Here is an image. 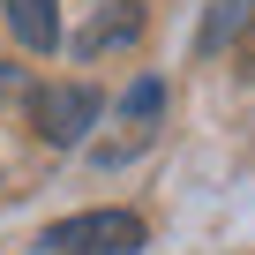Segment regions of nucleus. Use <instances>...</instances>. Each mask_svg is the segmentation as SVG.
<instances>
[{
	"label": "nucleus",
	"mask_w": 255,
	"mask_h": 255,
	"mask_svg": "<svg viewBox=\"0 0 255 255\" xmlns=\"http://www.w3.org/2000/svg\"><path fill=\"white\" fill-rule=\"evenodd\" d=\"M38 248L45 255H135L143 248V218L135 210H83V218L45 225Z\"/></svg>",
	"instance_id": "obj_1"
},
{
	"label": "nucleus",
	"mask_w": 255,
	"mask_h": 255,
	"mask_svg": "<svg viewBox=\"0 0 255 255\" xmlns=\"http://www.w3.org/2000/svg\"><path fill=\"white\" fill-rule=\"evenodd\" d=\"M98 113H105V98H98L90 83H38V90H30V120H38V135L60 143V150L90 135Z\"/></svg>",
	"instance_id": "obj_2"
},
{
	"label": "nucleus",
	"mask_w": 255,
	"mask_h": 255,
	"mask_svg": "<svg viewBox=\"0 0 255 255\" xmlns=\"http://www.w3.org/2000/svg\"><path fill=\"white\" fill-rule=\"evenodd\" d=\"M158 113H165V83H158V75H143L135 90H128V105H120V128H128V135L113 143V158H128V150H143V143L158 135Z\"/></svg>",
	"instance_id": "obj_3"
},
{
	"label": "nucleus",
	"mask_w": 255,
	"mask_h": 255,
	"mask_svg": "<svg viewBox=\"0 0 255 255\" xmlns=\"http://www.w3.org/2000/svg\"><path fill=\"white\" fill-rule=\"evenodd\" d=\"M8 30L30 53H53L60 45V0H8Z\"/></svg>",
	"instance_id": "obj_4"
},
{
	"label": "nucleus",
	"mask_w": 255,
	"mask_h": 255,
	"mask_svg": "<svg viewBox=\"0 0 255 255\" xmlns=\"http://www.w3.org/2000/svg\"><path fill=\"white\" fill-rule=\"evenodd\" d=\"M135 30H143V8H135V0H113V15H98V23L83 30V53H105V45H128Z\"/></svg>",
	"instance_id": "obj_5"
},
{
	"label": "nucleus",
	"mask_w": 255,
	"mask_h": 255,
	"mask_svg": "<svg viewBox=\"0 0 255 255\" xmlns=\"http://www.w3.org/2000/svg\"><path fill=\"white\" fill-rule=\"evenodd\" d=\"M248 23H255V0H218L210 23H203V53H210V45H225V38H240Z\"/></svg>",
	"instance_id": "obj_6"
},
{
	"label": "nucleus",
	"mask_w": 255,
	"mask_h": 255,
	"mask_svg": "<svg viewBox=\"0 0 255 255\" xmlns=\"http://www.w3.org/2000/svg\"><path fill=\"white\" fill-rule=\"evenodd\" d=\"M240 75H255V38H248V45H240Z\"/></svg>",
	"instance_id": "obj_7"
}]
</instances>
